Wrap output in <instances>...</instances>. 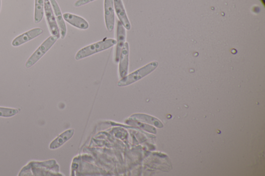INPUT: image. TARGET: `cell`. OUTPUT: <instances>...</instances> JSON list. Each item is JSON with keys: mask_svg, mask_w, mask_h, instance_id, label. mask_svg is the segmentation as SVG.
Instances as JSON below:
<instances>
[{"mask_svg": "<svg viewBox=\"0 0 265 176\" xmlns=\"http://www.w3.org/2000/svg\"><path fill=\"white\" fill-rule=\"evenodd\" d=\"M125 29L123 27L122 24L119 21L117 23V46L115 57V60L116 62H118L119 61L122 50L125 44Z\"/></svg>", "mask_w": 265, "mask_h": 176, "instance_id": "30bf717a", "label": "cell"}, {"mask_svg": "<svg viewBox=\"0 0 265 176\" xmlns=\"http://www.w3.org/2000/svg\"><path fill=\"white\" fill-rule=\"evenodd\" d=\"M43 32V30L40 28L33 29L16 37L12 42L11 45L14 47L20 46L41 35Z\"/></svg>", "mask_w": 265, "mask_h": 176, "instance_id": "8992f818", "label": "cell"}, {"mask_svg": "<svg viewBox=\"0 0 265 176\" xmlns=\"http://www.w3.org/2000/svg\"><path fill=\"white\" fill-rule=\"evenodd\" d=\"M74 129H70L60 134L50 143L49 146L50 149H56L64 145L71 139L74 134Z\"/></svg>", "mask_w": 265, "mask_h": 176, "instance_id": "7c38bea8", "label": "cell"}, {"mask_svg": "<svg viewBox=\"0 0 265 176\" xmlns=\"http://www.w3.org/2000/svg\"><path fill=\"white\" fill-rule=\"evenodd\" d=\"M129 46L125 43L120 57L119 73L121 78L127 76L129 70Z\"/></svg>", "mask_w": 265, "mask_h": 176, "instance_id": "52a82bcc", "label": "cell"}, {"mask_svg": "<svg viewBox=\"0 0 265 176\" xmlns=\"http://www.w3.org/2000/svg\"><path fill=\"white\" fill-rule=\"evenodd\" d=\"M125 122L134 125L135 126L140 127L149 132L155 134L157 133V130L154 127L150 126V125L147 124L143 123L139 121L129 119L127 121H126Z\"/></svg>", "mask_w": 265, "mask_h": 176, "instance_id": "9a60e30c", "label": "cell"}, {"mask_svg": "<svg viewBox=\"0 0 265 176\" xmlns=\"http://www.w3.org/2000/svg\"><path fill=\"white\" fill-rule=\"evenodd\" d=\"M104 17L107 30L112 32L114 28L115 22L113 0H104Z\"/></svg>", "mask_w": 265, "mask_h": 176, "instance_id": "5b68a950", "label": "cell"}, {"mask_svg": "<svg viewBox=\"0 0 265 176\" xmlns=\"http://www.w3.org/2000/svg\"><path fill=\"white\" fill-rule=\"evenodd\" d=\"M57 40L53 35L49 36L29 58L26 62V67L29 68L35 65L51 49Z\"/></svg>", "mask_w": 265, "mask_h": 176, "instance_id": "3957f363", "label": "cell"}, {"mask_svg": "<svg viewBox=\"0 0 265 176\" xmlns=\"http://www.w3.org/2000/svg\"><path fill=\"white\" fill-rule=\"evenodd\" d=\"M129 119L147 122L149 124H154L158 128L163 127L162 123L158 119L144 114H135L131 116Z\"/></svg>", "mask_w": 265, "mask_h": 176, "instance_id": "4fadbf2b", "label": "cell"}, {"mask_svg": "<svg viewBox=\"0 0 265 176\" xmlns=\"http://www.w3.org/2000/svg\"><path fill=\"white\" fill-rule=\"evenodd\" d=\"M19 111L16 109L0 107V117H11L18 114Z\"/></svg>", "mask_w": 265, "mask_h": 176, "instance_id": "2e32d148", "label": "cell"}, {"mask_svg": "<svg viewBox=\"0 0 265 176\" xmlns=\"http://www.w3.org/2000/svg\"><path fill=\"white\" fill-rule=\"evenodd\" d=\"M44 12L50 33L59 39L60 37V29L49 0H44Z\"/></svg>", "mask_w": 265, "mask_h": 176, "instance_id": "277c9868", "label": "cell"}, {"mask_svg": "<svg viewBox=\"0 0 265 176\" xmlns=\"http://www.w3.org/2000/svg\"><path fill=\"white\" fill-rule=\"evenodd\" d=\"M113 4L117 15L125 29L130 30L131 23L126 12L122 0H113Z\"/></svg>", "mask_w": 265, "mask_h": 176, "instance_id": "9c48e42d", "label": "cell"}, {"mask_svg": "<svg viewBox=\"0 0 265 176\" xmlns=\"http://www.w3.org/2000/svg\"><path fill=\"white\" fill-rule=\"evenodd\" d=\"M65 20L72 26L82 30H87L89 27V24L83 18L71 13H65L64 15Z\"/></svg>", "mask_w": 265, "mask_h": 176, "instance_id": "8fae6325", "label": "cell"}, {"mask_svg": "<svg viewBox=\"0 0 265 176\" xmlns=\"http://www.w3.org/2000/svg\"><path fill=\"white\" fill-rule=\"evenodd\" d=\"M158 66L157 61H153L139 69L127 76L122 78L118 83V85L120 87L127 86L131 85L138 80L142 79L148 74L152 72Z\"/></svg>", "mask_w": 265, "mask_h": 176, "instance_id": "7a4b0ae2", "label": "cell"}, {"mask_svg": "<svg viewBox=\"0 0 265 176\" xmlns=\"http://www.w3.org/2000/svg\"><path fill=\"white\" fill-rule=\"evenodd\" d=\"M44 15V0H35L34 22L39 23Z\"/></svg>", "mask_w": 265, "mask_h": 176, "instance_id": "5bb4252c", "label": "cell"}, {"mask_svg": "<svg viewBox=\"0 0 265 176\" xmlns=\"http://www.w3.org/2000/svg\"><path fill=\"white\" fill-rule=\"evenodd\" d=\"M53 8L57 24L60 29L61 37L64 39L67 33V28L64 16L62 14L60 8L56 1V0H49Z\"/></svg>", "mask_w": 265, "mask_h": 176, "instance_id": "ba28073f", "label": "cell"}, {"mask_svg": "<svg viewBox=\"0 0 265 176\" xmlns=\"http://www.w3.org/2000/svg\"><path fill=\"white\" fill-rule=\"evenodd\" d=\"M94 1H95V0H78V1L75 3L74 6L75 7H79Z\"/></svg>", "mask_w": 265, "mask_h": 176, "instance_id": "e0dca14e", "label": "cell"}, {"mask_svg": "<svg viewBox=\"0 0 265 176\" xmlns=\"http://www.w3.org/2000/svg\"><path fill=\"white\" fill-rule=\"evenodd\" d=\"M1 0H0V11H1Z\"/></svg>", "mask_w": 265, "mask_h": 176, "instance_id": "ac0fdd59", "label": "cell"}, {"mask_svg": "<svg viewBox=\"0 0 265 176\" xmlns=\"http://www.w3.org/2000/svg\"><path fill=\"white\" fill-rule=\"evenodd\" d=\"M117 41L114 39L104 40L102 41L91 44L81 49L76 55L75 59L80 60L94 54L102 52L116 45Z\"/></svg>", "mask_w": 265, "mask_h": 176, "instance_id": "6da1fadb", "label": "cell"}]
</instances>
